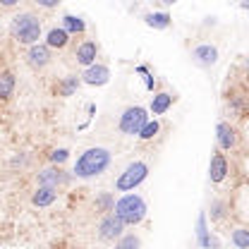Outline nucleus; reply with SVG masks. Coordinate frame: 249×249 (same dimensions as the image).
Returning a JSON list of instances; mask_svg holds the SVG:
<instances>
[{
    "label": "nucleus",
    "instance_id": "nucleus-16",
    "mask_svg": "<svg viewBox=\"0 0 249 249\" xmlns=\"http://www.w3.org/2000/svg\"><path fill=\"white\" fill-rule=\"evenodd\" d=\"M170 106H173V96H170V93H156L154 98H151V108H149V110H151L154 115H163Z\"/></svg>",
    "mask_w": 249,
    "mask_h": 249
},
{
    "label": "nucleus",
    "instance_id": "nucleus-8",
    "mask_svg": "<svg viewBox=\"0 0 249 249\" xmlns=\"http://www.w3.org/2000/svg\"><path fill=\"white\" fill-rule=\"evenodd\" d=\"M192 58L199 62V65H204V67H211L218 60V48L211 46V43H201V46H196L192 51Z\"/></svg>",
    "mask_w": 249,
    "mask_h": 249
},
{
    "label": "nucleus",
    "instance_id": "nucleus-12",
    "mask_svg": "<svg viewBox=\"0 0 249 249\" xmlns=\"http://www.w3.org/2000/svg\"><path fill=\"white\" fill-rule=\"evenodd\" d=\"M62 180H65V175H62V170H58V168H46V170L38 173V185L48 187V189H55Z\"/></svg>",
    "mask_w": 249,
    "mask_h": 249
},
{
    "label": "nucleus",
    "instance_id": "nucleus-18",
    "mask_svg": "<svg viewBox=\"0 0 249 249\" xmlns=\"http://www.w3.org/2000/svg\"><path fill=\"white\" fill-rule=\"evenodd\" d=\"M144 19H146V24L154 27V29H168V27H170V15H168V12H151V15H146Z\"/></svg>",
    "mask_w": 249,
    "mask_h": 249
},
{
    "label": "nucleus",
    "instance_id": "nucleus-7",
    "mask_svg": "<svg viewBox=\"0 0 249 249\" xmlns=\"http://www.w3.org/2000/svg\"><path fill=\"white\" fill-rule=\"evenodd\" d=\"M82 79H84V84H89V87H103V84H108V79H110V70H108L106 65H91V67L84 70Z\"/></svg>",
    "mask_w": 249,
    "mask_h": 249
},
{
    "label": "nucleus",
    "instance_id": "nucleus-22",
    "mask_svg": "<svg viewBox=\"0 0 249 249\" xmlns=\"http://www.w3.org/2000/svg\"><path fill=\"white\" fill-rule=\"evenodd\" d=\"M158 132H160V123H158V120H149V123L144 124V129H142V132H139V139H144V142H149V139H154L156 134H158Z\"/></svg>",
    "mask_w": 249,
    "mask_h": 249
},
{
    "label": "nucleus",
    "instance_id": "nucleus-4",
    "mask_svg": "<svg viewBox=\"0 0 249 249\" xmlns=\"http://www.w3.org/2000/svg\"><path fill=\"white\" fill-rule=\"evenodd\" d=\"M146 175H149V165H146L144 160H134V163H129V165L124 168V173L118 178L115 189H118V192H132L134 187H139L146 180Z\"/></svg>",
    "mask_w": 249,
    "mask_h": 249
},
{
    "label": "nucleus",
    "instance_id": "nucleus-20",
    "mask_svg": "<svg viewBox=\"0 0 249 249\" xmlns=\"http://www.w3.org/2000/svg\"><path fill=\"white\" fill-rule=\"evenodd\" d=\"M232 245L237 249H249V228H235L232 230Z\"/></svg>",
    "mask_w": 249,
    "mask_h": 249
},
{
    "label": "nucleus",
    "instance_id": "nucleus-17",
    "mask_svg": "<svg viewBox=\"0 0 249 249\" xmlns=\"http://www.w3.org/2000/svg\"><path fill=\"white\" fill-rule=\"evenodd\" d=\"M62 29L67 31V34H84L87 24H84V19H79L74 15H65L62 17Z\"/></svg>",
    "mask_w": 249,
    "mask_h": 249
},
{
    "label": "nucleus",
    "instance_id": "nucleus-3",
    "mask_svg": "<svg viewBox=\"0 0 249 249\" xmlns=\"http://www.w3.org/2000/svg\"><path fill=\"white\" fill-rule=\"evenodd\" d=\"M113 213L120 218L124 225H137L146 218V201L139 194H124L123 199L115 201Z\"/></svg>",
    "mask_w": 249,
    "mask_h": 249
},
{
    "label": "nucleus",
    "instance_id": "nucleus-21",
    "mask_svg": "<svg viewBox=\"0 0 249 249\" xmlns=\"http://www.w3.org/2000/svg\"><path fill=\"white\" fill-rule=\"evenodd\" d=\"M113 209H115V201H113V196L108 192H103V194L96 196V211L106 213V211H113Z\"/></svg>",
    "mask_w": 249,
    "mask_h": 249
},
{
    "label": "nucleus",
    "instance_id": "nucleus-5",
    "mask_svg": "<svg viewBox=\"0 0 249 249\" xmlns=\"http://www.w3.org/2000/svg\"><path fill=\"white\" fill-rule=\"evenodd\" d=\"M149 123V115L142 106H134V108H127L120 118V132L123 134H129V137H139V132L144 129V124Z\"/></svg>",
    "mask_w": 249,
    "mask_h": 249
},
{
    "label": "nucleus",
    "instance_id": "nucleus-1",
    "mask_svg": "<svg viewBox=\"0 0 249 249\" xmlns=\"http://www.w3.org/2000/svg\"><path fill=\"white\" fill-rule=\"evenodd\" d=\"M110 165V151L103 149V146H93V149H87L84 154L77 158L74 163V175L87 180V178H96L101 173H106Z\"/></svg>",
    "mask_w": 249,
    "mask_h": 249
},
{
    "label": "nucleus",
    "instance_id": "nucleus-10",
    "mask_svg": "<svg viewBox=\"0 0 249 249\" xmlns=\"http://www.w3.org/2000/svg\"><path fill=\"white\" fill-rule=\"evenodd\" d=\"M96 55H98V46H96L93 41H84V43L77 48V53H74L77 62H79V65H84V67L96 65Z\"/></svg>",
    "mask_w": 249,
    "mask_h": 249
},
{
    "label": "nucleus",
    "instance_id": "nucleus-26",
    "mask_svg": "<svg viewBox=\"0 0 249 249\" xmlns=\"http://www.w3.org/2000/svg\"><path fill=\"white\" fill-rule=\"evenodd\" d=\"M67 158H70V151H67V149H55V151L51 154V160H53L55 165H60V163H65Z\"/></svg>",
    "mask_w": 249,
    "mask_h": 249
},
{
    "label": "nucleus",
    "instance_id": "nucleus-13",
    "mask_svg": "<svg viewBox=\"0 0 249 249\" xmlns=\"http://www.w3.org/2000/svg\"><path fill=\"white\" fill-rule=\"evenodd\" d=\"M29 62L34 65V67H46L48 62H51V53H48V46H31L29 48Z\"/></svg>",
    "mask_w": 249,
    "mask_h": 249
},
{
    "label": "nucleus",
    "instance_id": "nucleus-25",
    "mask_svg": "<svg viewBox=\"0 0 249 249\" xmlns=\"http://www.w3.org/2000/svg\"><path fill=\"white\" fill-rule=\"evenodd\" d=\"M79 87V79L77 77H67L65 82H62V87H60V93L62 96H72L74 93V89Z\"/></svg>",
    "mask_w": 249,
    "mask_h": 249
},
{
    "label": "nucleus",
    "instance_id": "nucleus-28",
    "mask_svg": "<svg viewBox=\"0 0 249 249\" xmlns=\"http://www.w3.org/2000/svg\"><path fill=\"white\" fill-rule=\"evenodd\" d=\"M242 7H245V10H249V2H242Z\"/></svg>",
    "mask_w": 249,
    "mask_h": 249
},
{
    "label": "nucleus",
    "instance_id": "nucleus-11",
    "mask_svg": "<svg viewBox=\"0 0 249 249\" xmlns=\"http://www.w3.org/2000/svg\"><path fill=\"white\" fill-rule=\"evenodd\" d=\"M225 175H228V160L223 154H216L209 165V178H211V182H223Z\"/></svg>",
    "mask_w": 249,
    "mask_h": 249
},
{
    "label": "nucleus",
    "instance_id": "nucleus-15",
    "mask_svg": "<svg viewBox=\"0 0 249 249\" xmlns=\"http://www.w3.org/2000/svg\"><path fill=\"white\" fill-rule=\"evenodd\" d=\"M67 41H70V34L62 29V27L60 29H58V27L51 29L48 31V36H46V46H48V48H65Z\"/></svg>",
    "mask_w": 249,
    "mask_h": 249
},
{
    "label": "nucleus",
    "instance_id": "nucleus-9",
    "mask_svg": "<svg viewBox=\"0 0 249 249\" xmlns=\"http://www.w3.org/2000/svg\"><path fill=\"white\" fill-rule=\"evenodd\" d=\"M216 137H218V146H220L223 151H230V149H235V144H237V134H235V129L228 123H218Z\"/></svg>",
    "mask_w": 249,
    "mask_h": 249
},
{
    "label": "nucleus",
    "instance_id": "nucleus-2",
    "mask_svg": "<svg viewBox=\"0 0 249 249\" xmlns=\"http://www.w3.org/2000/svg\"><path fill=\"white\" fill-rule=\"evenodd\" d=\"M10 31H12V36H15L17 43H22V46H36L38 38H41V19L29 15V12L17 15L12 19Z\"/></svg>",
    "mask_w": 249,
    "mask_h": 249
},
{
    "label": "nucleus",
    "instance_id": "nucleus-29",
    "mask_svg": "<svg viewBox=\"0 0 249 249\" xmlns=\"http://www.w3.org/2000/svg\"><path fill=\"white\" fill-rule=\"evenodd\" d=\"M247 70H249V60H247Z\"/></svg>",
    "mask_w": 249,
    "mask_h": 249
},
{
    "label": "nucleus",
    "instance_id": "nucleus-14",
    "mask_svg": "<svg viewBox=\"0 0 249 249\" xmlns=\"http://www.w3.org/2000/svg\"><path fill=\"white\" fill-rule=\"evenodd\" d=\"M55 189H48V187H38L36 192H34V196H31V204L34 206H38V209H46V206H51L53 201H55Z\"/></svg>",
    "mask_w": 249,
    "mask_h": 249
},
{
    "label": "nucleus",
    "instance_id": "nucleus-19",
    "mask_svg": "<svg viewBox=\"0 0 249 249\" xmlns=\"http://www.w3.org/2000/svg\"><path fill=\"white\" fill-rule=\"evenodd\" d=\"M15 91V74L12 72H0V98H7Z\"/></svg>",
    "mask_w": 249,
    "mask_h": 249
},
{
    "label": "nucleus",
    "instance_id": "nucleus-23",
    "mask_svg": "<svg viewBox=\"0 0 249 249\" xmlns=\"http://www.w3.org/2000/svg\"><path fill=\"white\" fill-rule=\"evenodd\" d=\"M139 245H142V240H139L137 235H123V237L118 240L115 249H139Z\"/></svg>",
    "mask_w": 249,
    "mask_h": 249
},
{
    "label": "nucleus",
    "instance_id": "nucleus-24",
    "mask_svg": "<svg viewBox=\"0 0 249 249\" xmlns=\"http://www.w3.org/2000/svg\"><path fill=\"white\" fill-rule=\"evenodd\" d=\"M196 235H199V242H201L204 247H211V240H209V230H206V216H204V213L199 216V230H196Z\"/></svg>",
    "mask_w": 249,
    "mask_h": 249
},
{
    "label": "nucleus",
    "instance_id": "nucleus-27",
    "mask_svg": "<svg viewBox=\"0 0 249 249\" xmlns=\"http://www.w3.org/2000/svg\"><path fill=\"white\" fill-rule=\"evenodd\" d=\"M220 216H223V204L216 201V204H213V211H211V218H220Z\"/></svg>",
    "mask_w": 249,
    "mask_h": 249
},
{
    "label": "nucleus",
    "instance_id": "nucleus-6",
    "mask_svg": "<svg viewBox=\"0 0 249 249\" xmlns=\"http://www.w3.org/2000/svg\"><path fill=\"white\" fill-rule=\"evenodd\" d=\"M123 230H124V223L115 213H108V216L101 220L98 225V237L106 240V242H113V240H120L123 237Z\"/></svg>",
    "mask_w": 249,
    "mask_h": 249
}]
</instances>
